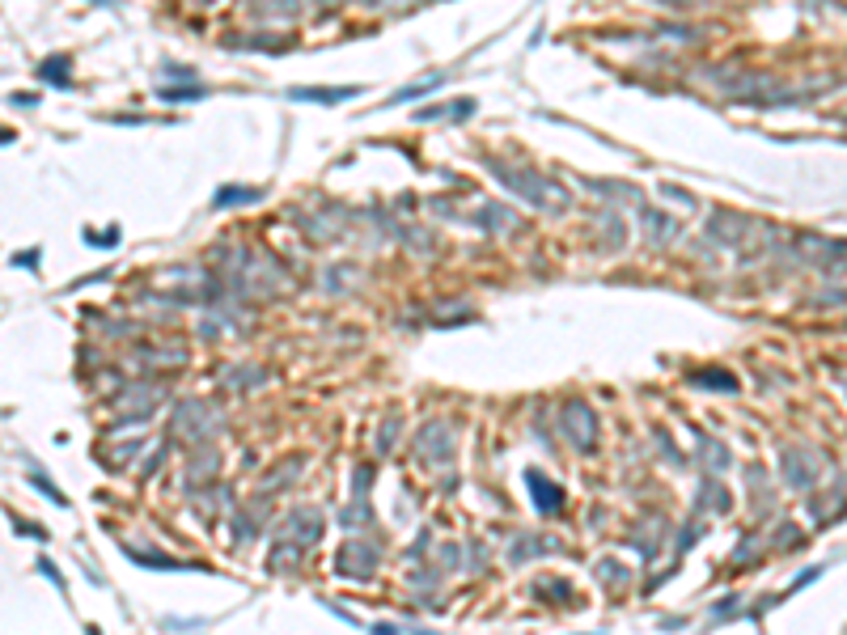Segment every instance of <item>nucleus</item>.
Instances as JSON below:
<instances>
[{
  "instance_id": "nucleus-1",
  "label": "nucleus",
  "mask_w": 847,
  "mask_h": 635,
  "mask_svg": "<svg viewBox=\"0 0 847 635\" xmlns=\"http://www.w3.org/2000/svg\"><path fill=\"white\" fill-rule=\"evenodd\" d=\"M525 487H530V495H534V508H538L542 517H555V513L564 508V491H559V487H551V483L538 475V471H525Z\"/></svg>"
},
{
  "instance_id": "nucleus-2",
  "label": "nucleus",
  "mask_w": 847,
  "mask_h": 635,
  "mask_svg": "<svg viewBox=\"0 0 847 635\" xmlns=\"http://www.w3.org/2000/svg\"><path fill=\"white\" fill-rule=\"evenodd\" d=\"M297 102H343V98H356V85H343V89H293Z\"/></svg>"
},
{
  "instance_id": "nucleus-3",
  "label": "nucleus",
  "mask_w": 847,
  "mask_h": 635,
  "mask_svg": "<svg viewBox=\"0 0 847 635\" xmlns=\"http://www.w3.org/2000/svg\"><path fill=\"white\" fill-rule=\"evenodd\" d=\"M254 204L258 199V191L254 187H225V191H216V208H229V204Z\"/></svg>"
},
{
  "instance_id": "nucleus-4",
  "label": "nucleus",
  "mask_w": 847,
  "mask_h": 635,
  "mask_svg": "<svg viewBox=\"0 0 847 635\" xmlns=\"http://www.w3.org/2000/svg\"><path fill=\"white\" fill-rule=\"evenodd\" d=\"M420 635H428V631H420Z\"/></svg>"
}]
</instances>
